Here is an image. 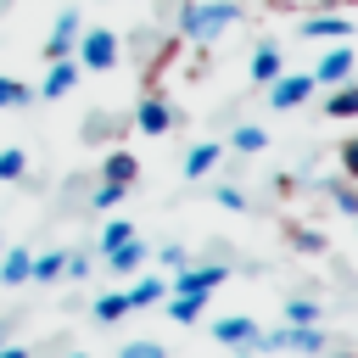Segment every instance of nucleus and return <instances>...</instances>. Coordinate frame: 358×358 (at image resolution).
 I'll return each instance as SVG.
<instances>
[{
    "mask_svg": "<svg viewBox=\"0 0 358 358\" xmlns=\"http://www.w3.org/2000/svg\"><path fill=\"white\" fill-rule=\"evenodd\" d=\"M291 241H296L302 252H319V246H324V241H319V235H308V229H291Z\"/></svg>",
    "mask_w": 358,
    "mask_h": 358,
    "instance_id": "nucleus-32",
    "label": "nucleus"
},
{
    "mask_svg": "<svg viewBox=\"0 0 358 358\" xmlns=\"http://www.w3.org/2000/svg\"><path fill=\"white\" fill-rule=\"evenodd\" d=\"M0 358H34L28 347H17V341H0Z\"/></svg>",
    "mask_w": 358,
    "mask_h": 358,
    "instance_id": "nucleus-34",
    "label": "nucleus"
},
{
    "mask_svg": "<svg viewBox=\"0 0 358 358\" xmlns=\"http://www.w3.org/2000/svg\"><path fill=\"white\" fill-rule=\"evenodd\" d=\"M280 73H285V62H280V45H268V39H263V45L252 50V84L263 90V84H274Z\"/></svg>",
    "mask_w": 358,
    "mask_h": 358,
    "instance_id": "nucleus-12",
    "label": "nucleus"
},
{
    "mask_svg": "<svg viewBox=\"0 0 358 358\" xmlns=\"http://www.w3.org/2000/svg\"><path fill=\"white\" fill-rule=\"evenodd\" d=\"M263 95H268L274 112H291V106H302L313 95V73H280L274 84H263Z\"/></svg>",
    "mask_w": 358,
    "mask_h": 358,
    "instance_id": "nucleus-4",
    "label": "nucleus"
},
{
    "mask_svg": "<svg viewBox=\"0 0 358 358\" xmlns=\"http://www.w3.org/2000/svg\"><path fill=\"white\" fill-rule=\"evenodd\" d=\"M73 358H90V352H73Z\"/></svg>",
    "mask_w": 358,
    "mask_h": 358,
    "instance_id": "nucleus-38",
    "label": "nucleus"
},
{
    "mask_svg": "<svg viewBox=\"0 0 358 358\" xmlns=\"http://www.w3.org/2000/svg\"><path fill=\"white\" fill-rule=\"evenodd\" d=\"M134 129H140V134H168V129H173V106H168L162 95H140V101H134Z\"/></svg>",
    "mask_w": 358,
    "mask_h": 358,
    "instance_id": "nucleus-6",
    "label": "nucleus"
},
{
    "mask_svg": "<svg viewBox=\"0 0 358 358\" xmlns=\"http://www.w3.org/2000/svg\"><path fill=\"white\" fill-rule=\"evenodd\" d=\"M28 280H39V285H50V280H62V252H39V257L28 263Z\"/></svg>",
    "mask_w": 358,
    "mask_h": 358,
    "instance_id": "nucleus-21",
    "label": "nucleus"
},
{
    "mask_svg": "<svg viewBox=\"0 0 358 358\" xmlns=\"http://www.w3.org/2000/svg\"><path fill=\"white\" fill-rule=\"evenodd\" d=\"M62 274L67 280H90V257L84 252H62Z\"/></svg>",
    "mask_w": 358,
    "mask_h": 358,
    "instance_id": "nucleus-29",
    "label": "nucleus"
},
{
    "mask_svg": "<svg viewBox=\"0 0 358 358\" xmlns=\"http://www.w3.org/2000/svg\"><path fill=\"white\" fill-rule=\"evenodd\" d=\"M73 84H78V62H73V56L50 62V73H45V101H62Z\"/></svg>",
    "mask_w": 358,
    "mask_h": 358,
    "instance_id": "nucleus-13",
    "label": "nucleus"
},
{
    "mask_svg": "<svg viewBox=\"0 0 358 358\" xmlns=\"http://www.w3.org/2000/svg\"><path fill=\"white\" fill-rule=\"evenodd\" d=\"M28 263H34L28 246H6V252H0V285H22V280H28Z\"/></svg>",
    "mask_w": 358,
    "mask_h": 358,
    "instance_id": "nucleus-16",
    "label": "nucleus"
},
{
    "mask_svg": "<svg viewBox=\"0 0 358 358\" xmlns=\"http://www.w3.org/2000/svg\"><path fill=\"white\" fill-rule=\"evenodd\" d=\"M285 324H319V302L313 296H291L285 302Z\"/></svg>",
    "mask_w": 358,
    "mask_h": 358,
    "instance_id": "nucleus-22",
    "label": "nucleus"
},
{
    "mask_svg": "<svg viewBox=\"0 0 358 358\" xmlns=\"http://www.w3.org/2000/svg\"><path fill=\"white\" fill-rule=\"evenodd\" d=\"M257 319H246V313H224V319H213V341H224V347H257Z\"/></svg>",
    "mask_w": 358,
    "mask_h": 358,
    "instance_id": "nucleus-8",
    "label": "nucleus"
},
{
    "mask_svg": "<svg viewBox=\"0 0 358 358\" xmlns=\"http://www.w3.org/2000/svg\"><path fill=\"white\" fill-rule=\"evenodd\" d=\"M241 358H252V347H241Z\"/></svg>",
    "mask_w": 358,
    "mask_h": 358,
    "instance_id": "nucleus-37",
    "label": "nucleus"
},
{
    "mask_svg": "<svg viewBox=\"0 0 358 358\" xmlns=\"http://www.w3.org/2000/svg\"><path fill=\"white\" fill-rule=\"evenodd\" d=\"M90 313H95V324H117V319L129 313V296H123V291H106V296H95Z\"/></svg>",
    "mask_w": 358,
    "mask_h": 358,
    "instance_id": "nucleus-19",
    "label": "nucleus"
},
{
    "mask_svg": "<svg viewBox=\"0 0 358 358\" xmlns=\"http://www.w3.org/2000/svg\"><path fill=\"white\" fill-rule=\"evenodd\" d=\"M213 196H218V207H229V213H241V207H246V196H241L235 185H218Z\"/></svg>",
    "mask_w": 358,
    "mask_h": 358,
    "instance_id": "nucleus-31",
    "label": "nucleus"
},
{
    "mask_svg": "<svg viewBox=\"0 0 358 358\" xmlns=\"http://www.w3.org/2000/svg\"><path fill=\"white\" fill-rule=\"evenodd\" d=\"M117 358H168V347L162 341H123Z\"/></svg>",
    "mask_w": 358,
    "mask_h": 358,
    "instance_id": "nucleus-28",
    "label": "nucleus"
},
{
    "mask_svg": "<svg viewBox=\"0 0 358 358\" xmlns=\"http://www.w3.org/2000/svg\"><path fill=\"white\" fill-rule=\"evenodd\" d=\"M330 201H336L341 213H352V218H358V185H352V179H341V185H330Z\"/></svg>",
    "mask_w": 358,
    "mask_h": 358,
    "instance_id": "nucleus-27",
    "label": "nucleus"
},
{
    "mask_svg": "<svg viewBox=\"0 0 358 358\" xmlns=\"http://www.w3.org/2000/svg\"><path fill=\"white\" fill-rule=\"evenodd\" d=\"M78 67H90V73H112L117 67V34L112 28H78Z\"/></svg>",
    "mask_w": 358,
    "mask_h": 358,
    "instance_id": "nucleus-2",
    "label": "nucleus"
},
{
    "mask_svg": "<svg viewBox=\"0 0 358 358\" xmlns=\"http://www.w3.org/2000/svg\"><path fill=\"white\" fill-rule=\"evenodd\" d=\"M106 257V268L112 274H134V268H145V257H151V246L140 241V235H129V241H117L112 252H101Z\"/></svg>",
    "mask_w": 358,
    "mask_h": 358,
    "instance_id": "nucleus-9",
    "label": "nucleus"
},
{
    "mask_svg": "<svg viewBox=\"0 0 358 358\" xmlns=\"http://www.w3.org/2000/svg\"><path fill=\"white\" fill-rule=\"evenodd\" d=\"M352 67H358V45H330V50L313 62V84H319V90H336L341 78H352Z\"/></svg>",
    "mask_w": 358,
    "mask_h": 358,
    "instance_id": "nucleus-3",
    "label": "nucleus"
},
{
    "mask_svg": "<svg viewBox=\"0 0 358 358\" xmlns=\"http://www.w3.org/2000/svg\"><path fill=\"white\" fill-rule=\"evenodd\" d=\"M336 358H358V352H336Z\"/></svg>",
    "mask_w": 358,
    "mask_h": 358,
    "instance_id": "nucleus-36",
    "label": "nucleus"
},
{
    "mask_svg": "<svg viewBox=\"0 0 358 358\" xmlns=\"http://www.w3.org/2000/svg\"><path fill=\"white\" fill-rule=\"evenodd\" d=\"M39 90H28V84H17V78H0V106H28Z\"/></svg>",
    "mask_w": 358,
    "mask_h": 358,
    "instance_id": "nucleus-26",
    "label": "nucleus"
},
{
    "mask_svg": "<svg viewBox=\"0 0 358 358\" xmlns=\"http://www.w3.org/2000/svg\"><path fill=\"white\" fill-rule=\"evenodd\" d=\"M324 112H330V117H358V84H352V78H341V84H336V95L324 101Z\"/></svg>",
    "mask_w": 358,
    "mask_h": 358,
    "instance_id": "nucleus-18",
    "label": "nucleus"
},
{
    "mask_svg": "<svg viewBox=\"0 0 358 358\" xmlns=\"http://www.w3.org/2000/svg\"><path fill=\"white\" fill-rule=\"evenodd\" d=\"M229 145H235V151H246V157H252V151H263V145H268V129H257V123H241V129H235V134H229Z\"/></svg>",
    "mask_w": 358,
    "mask_h": 358,
    "instance_id": "nucleus-20",
    "label": "nucleus"
},
{
    "mask_svg": "<svg viewBox=\"0 0 358 358\" xmlns=\"http://www.w3.org/2000/svg\"><path fill=\"white\" fill-rule=\"evenodd\" d=\"M235 17H241L235 0H190V6L179 11V34H185L190 45H213Z\"/></svg>",
    "mask_w": 358,
    "mask_h": 358,
    "instance_id": "nucleus-1",
    "label": "nucleus"
},
{
    "mask_svg": "<svg viewBox=\"0 0 358 358\" xmlns=\"http://www.w3.org/2000/svg\"><path fill=\"white\" fill-rule=\"evenodd\" d=\"M341 179H352V185H358V134L341 145Z\"/></svg>",
    "mask_w": 358,
    "mask_h": 358,
    "instance_id": "nucleus-30",
    "label": "nucleus"
},
{
    "mask_svg": "<svg viewBox=\"0 0 358 358\" xmlns=\"http://www.w3.org/2000/svg\"><path fill=\"white\" fill-rule=\"evenodd\" d=\"M11 324H17V319H0V341H11Z\"/></svg>",
    "mask_w": 358,
    "mask_h": 358,
    "instance_id": "nucleus-35",
    "label": "nucleus"
},
{
    "mask_svg": "<svg viewBox=\"0 0 358 358\" xmlns=\"http://www.w3.org/2000/svg\"><path fill=\"white\" fill-rule=\"evenodd\" d=\"M123 296H129V313H140V308H157V302L168 296V285H162L157 274H140V280H134Z\"/></svg>",
    "mask_w": 358,
    "mask_h": 358,
    "instance_id": "nucleus-14",
    "label": "nucleus"
},
{
    "mask_svg": "<svg viewBox=\"0 0 358 358\" xmlns=\"http://www.w3.org/2000/svg\"><path fill=\"white\" fill-rule=\"evenodd\" d=\"M78 28H84V17L67 6V11L50 22V39H45V62H62V56H73V45H78Z\"/></svg>",
    "mask_w": 358,
    "mask_h": 358,
    "instance_id": "nucleus-5",
    "label": "nucleus"
},
{
    "mask_svg": "<svg viewBox=\"0 0 358 358\" xmlns=\"http://www.w3.org/2000/svg\"><path fill=\"white\" fill-rule=\"evenodd\" d=\"M224 274H229L224 263H196V268H190V263H179V280H173V291H190V296H207L213 285H224Z\"/></svg>",
    "mask_w": 358,
    "mask_h": 358,
    "instance_id": "nucleus-7",
    "label": "nucleus"
},
{
    "mask_svg": "<svg viewBox=\"0 0 358 358\" xmlns=\"http://www.w3.org/2000/svg\"><path fill=\"white\" fill-rule=\"evenodd\" d=\"M201 308H207V296H190V291H173V296H168V319H173V324H196Z\"/></svg>",
    "mask_w": 358,
    "mask_h": 358,
    "instance_id": "nucleus-17",
    "label": "nucleus"
},
{
    "mask_svg": "<svg viewBox=\"0 0 358 358\" xmlns=\"http://www.w3.org/2000/svg\"><path fill=\"white\" fill-rule=\"evenodd\" d=\"M162 263H168V268H179V263H185V246H179V241H168V246H162Z\"/></svg>",
    "mask_w": 358,
    "mask_h": 358,
    "instance_id": "nucleus-33",
    "label": "nucleus"
},
{
    "mask_svg": "<svg viewBox=\"0 0 358 358\" xmlns=\"http://www.w3.org/2000/svg\"><path fill=\"white\" fill-rule=\"evenodd\" d=\"M218 157H224V145H218V140H201V145H190V151H185V173H190V179H201V173H213V168H218Z\"/></svg>",
    "mask_w": 358,
    "mask_h": 358,
    "instance_id": "nucleus-15",
    "label": "nucleus"
},
{
    "mask_svg": "<svg viewBox=\"0 0 358 358\" xmlns=\"http://www.w3.org/2000/svg\"><path fill=\"white\" fill-rule=\"evenodd\" d=\"M123 196H129V190H123V185H106V179H101V185H95V190H90V207H95V213H106V207H117V201H123Z\"/></svg>",
    "mask_w": 358,
    "mask_h": 358,
    "instance_id": "nucleus-24",
    "label": "nucleus"
},
{
    "mask_svg": "<svg viewBox=\"0 0 358 358\" xmlns=\"http://www.w3.org/2000/svg\"><path fill=\"white\" fill-rule=\"evenodd\" d=\"M22 173H28V157H22L17 145H6V151H0V179L11 185V179H22Z\"/></svg>",
    "mask_w": 358,
    "mask_h": 358,
    "instance_id": "nucleus-25",
    "label": "nucleus"
},
{
    "mask_svg": "<svg viewBox=\"0 0 358 358\" xmlns=\"http://www.w3.org/2000/svg\"><path fill=\"white\" fill-rule=\"evenodd\" d=\"M101 179H106V185H123V190H134V179H140V162H134V151H106V162H101Z\"/></svg>",
    "mask_w": 358,
    "mask_h": 358,
    "instance_id": "nucleus-11",
    "label": "nucleus"
},
{
    "mask_svg": "<svg viewBox=\"0 0 358 358\" xmlns=\"http://www.w3.org/2000/svg\"><path fill=\"white\" fill-rule=\"evenodd\" d=\"M302 34H308V39H347L352 22H347L341 11H308V17H302Z\"/></svg>",
    "mask_w": 358,
    "mask_h": 358,
    "instance_id": "nucleus-10",
    "label": "nucleus"
},
{
    "mask_svg": "<svg viewBox=\"0 0 358 358\" xmlns=\"http://www.w3.org/2000/svg\"><path fill=\"white\" fill-rule=\"evenodd\" d=\"M129 235H134V218H106V224H101V252H112V246L129 241Z\"/></svg>",
    "mask_w": 358,
    "mask_h": 358,
    "instance_id": "nucleus-23",
    "label": "nucleus"
}]
</instances>
